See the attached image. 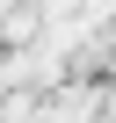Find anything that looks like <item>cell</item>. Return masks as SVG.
I'll return each instance as SVG.
<instances>
[{
    "instance_id": "1",
    "label": "cell",
    "mask_w": 116,
    "mask_h": 123,
    "mask_svg": "<svg viewBox=\"0 0 116 123\" xmlns=\"http://www.w3.org/2000/svg\"><path fill=\"white\" fill-rule=\"evenodd\" d=\"M58 7H65V0H36V7H29V15H58Z\"/></svg>"
}]
</instances>
